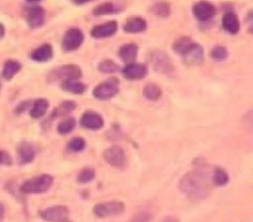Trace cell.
Returning <instances> with one entry per match:
<instances>
[{"label": "cell", "mask_w": 253, "mask_h": 222, "mask_svg": "<svg viewBox=\"0 0 253 222\" xmlns=\"http://www.w3.org/2000/svg\"><path fill=\"white\" fill-rule=\"evenodd\" d=\"M211 181L212 175L209 169H198L184 175L180 180L179 189L190 200L199 201L209 196L211 191Z\"/></svg>", "instance_id": "cell-1"}, {"label": "cell", "mask_w": 253, "mask_h": 222, "mask_svg": "<svg viewBox=\"0 0 253 222\" xmlns=\"http://www.w3.org/2000/svg\"><path fill=\"white\" fill-rule=\"evenodd\" d=\"M52 182L53 179L51 175L43 174L24 182L21 185V191L24 194H42L50 189Z\"/></svg>", "instance_id": "cell-2"}, {"label": "cell", "mask_w": 253, "mask_h": 222, "mask_svg": "<svg viewBox=\"0 0 253 222\" xmlns=\"http://www.w3.org/2000/svg\"><path fill=\"white\" fill-rule=\"evenodd\" d=\"M124 211V205L121 201H109L104 204H98L93 207V214L99 219L117 216Z\"/></svg>", "instance_id": "cell-3"}, {"label": "cell", "mask_w": 253, "mask_h": 222, "mask_svg": "<svg viewBox=\"0 0 253 222\" xmlns=\"http://www.w3.org/2000/svg\"><path fill=\"white\" fill-rule=\"evenodd\" d=\"M150 62H152L153 68L155 71L164 73V75H169L174 71L171 60L169 58V56L165 55L162 51H153L152 55H150Z\"/></svg>", "instance_id": "cell-4"}, {"label": "cell", "mask_w": 253, "mask_h": 222, "mask_svg": "<svg viewBox=\"0 0 253 222\" xmlns=\"http://www.w3.org/2000/svg\"><path fill=\"white\" fill-rule=\"evenodd\" d=\"M69 209L66 206H52L48 209L41 210L40 216L41 219L47 222H63L66 221L69 217Z\"/></svg>", "instance_id": "cell-5"}, {"label": "cell", "mask_w": 253, "mask_h": 222, "mask_svg": "<svg viewBox=\"0 0 253 222\" xmlns=\"http://www.w3.org/2000/svg\"><path fill=\"white\" fill-rule=\"evenodd\" d=\"M104 160L114 168H123L126 165V153L121 146L113 145L104 152Z\"/></svg>", "instance_id": "cell-6"}, {"label": "cell", "mask_w": 253, "mask_h": 222, "mask_svg": "<svg viewBox=\"0 0 253 222\" xmlns=\"http://www.w3.org/2000/svg\"><path fill=\"white\" fill-rule=\"evenodd\" d=\"M84 43V34L79 29H71L62 39V47L65 51H75Z\"/></svg>", "instance_id": "cell-7"}, {"label": "cell", "mask_w": 253, "mask_h": 222, "mask_svg": "<svg viewBox=\"0 0 253 222\" xmlns=\"http://www.w3.org/2000/svg\"><path fill=\"white\" fill-rule=\"evenodd\" d=\"M117 93H118V81L114 79L101 84L93 91V96L98 99H109Z\"/></svg>", "instance_id": "cell-8"}, {"label": "cell", "mask_w": 253, "mask_h": 222, "mask_svg": "<svg viewBox=\"0 0 253 222\" xmlns=\"http://www.w3.org/2000/svg\"><path fill=\"white\" fill-rule=\"evenodd\" d=\"M52 79H60L62 81H66V80L71 79H80L82 76L81 68L79 66L75 65H69V66H61L57 70H55L52 72Z\"/></svg>", "instance_id": "cell-9"}, {"label": "cell", "mask_w": 253, "mask_h": 222, "mask_svg": "<svg viewBox=\"0 0 253 222\" xmlns=\"http://www.w3.org/2000/svg\"><path fill=\"white\" fill-rule=\"evenodd\" d=\"M194 15L196 19H199L200 21H206L210 20L213 15H215V6L212 5L209 1H199L198 4H195L193 8Z\"/></svg>", "instance_id": "cell-10"}, {"label": "cell", "mask_w": 253, "mask_h": 222, "mask_svg": "<svg viewBox=\"0 0 253 222\" xmlns=\"http://www.w3.org/2000/svg\"><path fill=\"white\" fill-rule=\"evenodd\" d=\"M123 76L128 80H140L147 76V66L139 63H128L122 71Z\"/></svg>", "instance_id": "cell-11"}, {"label": "cell", "mask_w": 253, "mask_h": 222, "mask_svg": "<svg viewBox=\"0 0 253 222\" xmlns=\"http://www.w3.org/2000/svg\"><path fill=\"white\" fill-rule=\"evenodd\" d=\"M117 30H118V24L116 21H109V23L103 24V25H98L92 29L91 35L94 39H104L114 35L117 33Z\"/></svg>", "instance_id": "cell-12"}, {"label": "cell", "mask_w": 253, "mask_h": 222, "mask_svg": "<svg viewBox=\"0 0 253 222\" xmlns=\"http://www.w3.org/2000/svg\"><path fill=\"white\" fill-rule=\"evenodd\" d=\"M81 124L84 128L97 131V129H101L103 127V118L99 114L88 111L82 116Z\"/></svg>", "instance_id": "cell-13"}, {"label": "cell", "mask_w": 253, "mask_h": 222, "mask_svg": "<svg viewBox=\"0 0 253 222\" xmlns=\"http://www.w3.org/2000/svg\"><path fill=\"white\" fill-rule=\"evenodd\" d=\"M184 57V61L186 65L190 66H195V65H200L204 60V50L200 45L195 44L193 47L190 48L185 55H182Z\"/></svg>", "instance_id": "cell-14"}, {"label": "cell", "mask_w": 253, "mask_h": 222, "mask_svg": "<svg viewBox=\"0 0 253 222\" xmlns=\"http://www.w3.org/2000/svg\"><path fill=\"white\" fill-rule=\"evenodd\" d=\"M123 29L126 33L129 34L143 33V31L147 30V23H145L144 19L139 18V16H133L126 21Z\"/></svg>", "instance_id": "cell-15"}, {"label": "cell", "mask_w": 253, "mask_h": 222, "mask_svg": "<svg viewBox=\"0 0 253 222\" xmlns=\"http://www.w3.org/2000/svg\"><path fill=\"white\" fill-rule=\"evenodd\" d=\"M45 21V11L40 6H34L28 13V23L31 28H40Z\"/></svg>", "instance_id": "cell-16"}, {"label": "cell", "mask_w": 253, "mask_h": 222, "mask_svg": "<svg viewBox=\"0 0 253 222\" xmlns=\"http://www.w3.org/2000/svg\"><path fill=\"white\" fill-rule=\"evenodd\" d=\"M34 157H35V153H34L33 146L30 145L26 141L19 144L18 146V158L20 164H29V163L33 162Z\"/></svg>", "instance_id": "cell-17"}, {"label": "cell", "mask_w": 253, "mask_h": 222, "mask_svg": "<svg viewBox=\"0 0 253 222\" xmlns=\"http://www.w3.org/2000/svg\"><path fill=\"white\" fill-rule=\"evenodd\" d=\"M222 26L227 33L237 34L240 31V21L235 13H226L222 18Z\"/></svg>", "instance_id": "cell-18"}, {"label": "cell", "mask_w": 253, "mask_h": 222, "mask_svg": "<svg viewBox=\"0 0 253 222\" xmlns=\"http://www.w3.org/2000/svg\"><path fill=\"white\" fill-rule=\"evenodd\" d=\"M62 89L74 94H82L86 91V86L82 82H80L79 79H71L66 80V81H62Z\"/></svg>", "instance_id": "cell-19"}, {"label": "cell", "mask_w": 253, "mask_h": 222, "mask_svg": "<svg viewBox=\"0 0 253 222\" xmlns=\"http://www.w3.org/2000/svg\"><path fill=\"white\" fill-rule=\"evenodd\" d=\"M52 47L50 45H42L39 48L33 51L31 53V58L34 61H38V62H43V61H47L52 57Z\"/></svg>", "instance_id": "cell-20"}, {"label": "cell", "mask_w": 253, "mask_h": 222, "mask_svg": "<svg viewBox=\"0 0 253 222\" xmlns=\"http://www.w3.org/2000/svg\"><path fill=\"white\" fill-rule=\"evenodd\" d=\"M138 55V47L135 45H124L119 48V57L124 61V62H133Z\"/></svg>", "instance_id": "cell-21"}, {"label": "cell", "mask_w": 253, "mask_h": 222, "mask_svg": "<svg viewBox=\"0 0 253 222\" xmlns=\"http://www.w3.org/2000/svg\"><path fill=\"white\" fill-rule=\"evenodd\" d=\"M20 68H21V65L18 62V61L15 60L6 61L3 68V77L6 80V81H9V80L13 79L16 73L20 71Z\"/></svg>", "instance_id": "cell-22"}, {"label": "cell", "mask_w": 253, "mask_h": 222, "mask_svg": "<svg viewBox=\"0 0 253 222\" xmlns=\"http://www.w3.org/2000/svg\"><path fill=\"white\" fill-rule=\"evenodd\" d=\"M47 108H48L47 99H43V98L38 99V101L34 102L33 108H31L30 111L31 117H33V118H41V117L46 113Z\"/></svg>", "instance_id": "cell-23"}, {"label": "cell", "mask_w": 253, "mask_h": 222, "mask_svg": "<svg viewBox=\"0 0 253 222\" xmlns=\"http://www.w3.org/2000/svg\"><path fill=\"white\" fill-rule=\"evenodd\" d=\"M194 45H195V43H194V41L191 40L190 38H181L174 44V50L176 51L179 55L182 56V55H185V53H186L190 48L193 47Z\"/></svg>", "instance_id": "cell-24"}, {"label": "cell", "mask_w": 253, "mask_h": 222, "mask_svg": "<svg viewBox=\"0 0 253 222\" xmlns=\"http://www.w3.org/2000/svg\"><path fill=\"white\" fill-rule=\"evenodd\" d=\"M162 96V89L154 84L147 85L144 87V97L145 98L150 99V101H157Z\"/></svg>", "instance_id": "cell-25"}, {"label": "cell", "mask_w": 253, "mask_h": 222, "mask_svg": "<svg viewBox=\"0 0 253 222\" xmlns=\"http://www.w3.org/2000/svg\"><path fill=\"white\" fill-rule=\"evenodd\" d=\"M212 181L213 184L217 185V186H223L228 182V175L221 168H215L212 172Z\"/></svg>", "instance_id": "cell-26"}, {"label": "cell", "mask_w": 253, "mask_h": 222, "mask_svg": "<svg viewBox=\"0 0 253 222\" xmlns=\"http://www.w3.org/2000/svg\"><path fill=\"white\" fill-rule=\"evenodd\" d=\"M75 127H76V121L74 118H67L58 124V133L62 134V135H66V134L71 133L74 131Z\"/></svg>", "instance_id": "cell-27"}, {"label": "cell", "mask_w": 253, "mask_h": 222, "mask_svg": "<svg viewBox=\"0 0 253 222\" xmlns=\"http://www.w3.org/2000/svg\"><path fill=\"white\" fill-rule=\"evenodd\" d=\"M76 108V104L74 103L72 101H66V102H62L57 108L55 109V113L53 116H65V114L70 113L72 112L74 109Z\"/></svg>", "instance_id": "cell-28"}, {"label": "cell", "mask_w": 253, "mask_h": 222, "mask_svg": "<svg viewBox=\"0 0 253 222\" xmlns=\"http://www.w3.org/2000/svg\"><path fill=\"white\" fill-rule=\"evenodd\" d=\"M152 13L155 14V15L163 16V18H165V16H169V14H170L169 4H167V3L155 4V5L152 8Z\"/></svg>", "instance_id": "cell-29"}, {"label": "cell", "mask_w": 253, "mask_h": 222, "mask_svg": "<svg viewBox=\"0 0 253 222\" xmlns=\"http://www.w3.org/2000/svg\"><path fill=\"white\" fill-rule=\"evenodd\" d=\"M116 10V6L113 3H103L99 6H97L93 10L94 15H106V14H113Z\"/></svg>", "instance_id": "cell-30"}, {"label": "cell", "mask_w": 253, "mask_h": 222, "mask_svg": "<svg viewBox=\"0 0 253 222\" xmlns=\"http://www.w3.org/2000/svg\"><path fill=\"white\" fill-rule=\"evenodd\" d=\"M93 179H94V170L91 169V168H84V169H82L81 172H80L79 177H77L79 182H82V184L92 181Z\"/></svg>", "instance_id": "cell-31"}, {"label": "cell", "mask_w": 253, "mask_h": 222, "mask_svg": "<svg viewBox=\"0 0 253 222\" xmlns=\"http://www.w3.org/2000/svg\"><path fill=\"white\" fill-rule=\"evenodd\" d=\"M227 50H226L223 46H216V47H213L212 51H211V57L216 61H223L227 57Z\"/></svg>", "instance_id": "cell-32"}, {"label": "cell", "mask_w": 253, "mask_h": 222, "mask_svg": "<svg viewBox=\"0 0 253 222\" xmlns=\"http://www.w3.org/2000/svg\"><path fill=\"white\" fill-rule=\"evenodd\" d=\"M86 146V141L82 138H74L69 143V149L72 150V152H81V150L84 149Z\"/></svg>", "instance_id": "cell-33"}, {"label": "cell", "mask_w": 253, "mask_h": 222, "mask_svg": "<svg viewBox=\"0 0 253 222\" xmlns=\"http://www.w3.org/2000/svg\"><path fill=\"white\" fill-rule=\"evenodd\" d=\"M117 70H118V66H117L112 60L102 61L101 65H99V71H101L102 73H111Z\"/></svg>", "instance_id": "cell-34"}, {"label": "cell", "mask_w": 253, "mask_h": 222, "mask_svg": "<svg viewBox=\"0 0 253 222\" xmlns=\"http://www.w3.org/2000/svg\"><path fill=\"white\" fill-rule=\"evenodd\" d=\"M242 124L247 131L253 132V109L248 112V113L243 117Z\"/></svg>", "instance_id": "cell-35"}, {"label": "cell", "mask_w": 253, "mask_h": 222, "mask_svg": "<svg viewBox=\"0 0 253 222\" xmlns=\"http://www.w3.org/2000/svg\"><path fill=\"white\" fill-rule=\"evenodd\" d=\"M150 219H152L150 214H148V212H140L137 216L133 217L132 222H149Z\"/></svg>", "instance_id": "cell-36"}, {"label": "cell", "mask_w": 253, "mask_h": 222, "mask_svg": "<svg viewBox=\"0 0 253 222\" xmlns=\"http://www.w3.org/2000/svg\"><path fill=\"white\" fill-rule=\"evenodd\" d=\"M11 164V158L9 154L4 150H0V165H10Z\"/></svg>", "instance_id": "cell-37"}, {"label": "cell", "mask_w": 253, "mask_h": 222, "mask_svg": "<svg viewBox=\"0 0 253 222\" xmlns=\"http://www.w3.org/2000/svg\"><path fill=\"white\" fill-rule=\"evenodd\" d=\"M246 24H247V29L251 34H253V10H251L250 13L246 16Z\"/></svg>", "instance_id": "cell-38"}, {"label": "cell", "mask_w": 253, "mask_h": 222, "mask_svg": "<svg viewBox=\"0 0 253 222\" xmlns=\"http://www.w3.org/2000/svg\"><path fill=\"white\" fill-rule=\"evenodd\" d=\"M160 222H179V220L176 217H172V216H168L165 219H163Z\"/></svg>", "instance_id": "cell-39"}, {"label": "cell", "mask_w": 253, "mask_h": 222, "mask_svg": "<svg viewBox=\"0 0 253 222\" xmlns=\"http://www.w3.org/2000/svg\"><path fill=\"white\" fill-rule=\"evenodd\" d=\"M4 214H5V210H4V206L0 204V221L4 219Z\"/></svg>", "instance_id": "cell-40"}, {"label": "cell", "mask_w": 253, "mask_h": 222, "mask_svg": "<svg viewBox=\"0 0 253 222\" xmlns=\"http://www.w3.org/2000/svg\"><path fill=\"white\" fill-rule=\"evenodd\" d=\"M4 34H5V29H4V26L1 25V24H0V39L3 38Z\"/></svg>", "instance_id": "cell-41"}, {"label": "cell", "mask_w": 253, "mask_h": 222, "mask_svg": "<svg viewBox=\"0 0 253 222\" xmlns=\"http://www.w3.org/2000/svg\"><path fill=\"white\" fill-rule=\"evenodd\" d=\"M75 4H84L87 3V1H91V0H72Z\"/></svg>", "instance_id": "cell-42"}, {"label": "cell", "mask_w": 253, "mask_h": 222, "mask_svg": "<svg viewBox=\"0 0 253 222\" xmlns=\"http://www.w3.org/2000/svg\"><path fill=\"white\" fill-rule=\"evenodd\" d=\"M29 3H39V1H41V0H28Z\"/></svg>", "instance_id": "cell-43"}, {"label": "cell", "mask_w": 253, "mask_h": 222, "mask_svg": "<svg viewBox=\"0 0 253 222\" xmlns=\"http://www.w3.org/2000/svg\"><path fill=\"white\" fill-rule=\"evenodd\" d=\"M63 222H70V220H66V221H63Z\"/></svg>", "instance_id": "cell-44"}, {"label": "cell", "mask_w": 253, "mask_h": 222, "mask_svg": "<svg viewBox=\"0 0 253 222\" xmlns=\"http://www.w3.org/2000/svg\"><path fill=\"white\" fill-rule=\"evenodd\" d=\"M0 87H1V84H0Z\"/></svg>", "instance_id": "cell-45"}]
</instances>
